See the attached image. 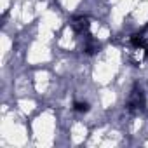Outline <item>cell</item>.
<instances>
[{
    "label": "cell",
    "instance_id": "6da1fadb",
    "mask_svg": "<svg viewBox=\"0 0 148 148\" xmlns=\"http://www.w3.org/2000/svg\"><path fill=\"white\" fill-rule=\"evenodd\" d=\"M71 26H73V30H75L77 33H86L87 30H89V19L87 18H84V16H80V18H75L73 19V23H71Z\"/></svg>",
    "mask_w": 148,
    "mask_h": 148
},
{
    "label": "cell",
    "instance_id": "7a4b0ae2",
    "mask_svg": "<svg viewBox=\"0 0 148 148\" xmlns=\"http://www.w3.org/2000/svg\"><path fill=\"white\" fill-rule=\"evenodd\" d=\"M143 105H145L143 94H141V91H139V92L136 91V92H134V96H132V98H131V101H129V106H131V108H141Z\"/></svg>",
    "mask_w": 148,
    "mask_h": 148
},
{
    "label": "cell",
    "instance_id": "3957f363",
    "mask_svg": "<svg viewBox=\"0 0 148 148\" xmlns=\"http://www.w3.org/2000/svg\"><path fill=\"white\" fill-rule=\"evenodd\" d=\"M73 108H75V112H87L89 110V105L87 103H75V106H73Z\"/></svg>",
    "mask_w": 148,
    "mask_h": 148
}]
</instances>
